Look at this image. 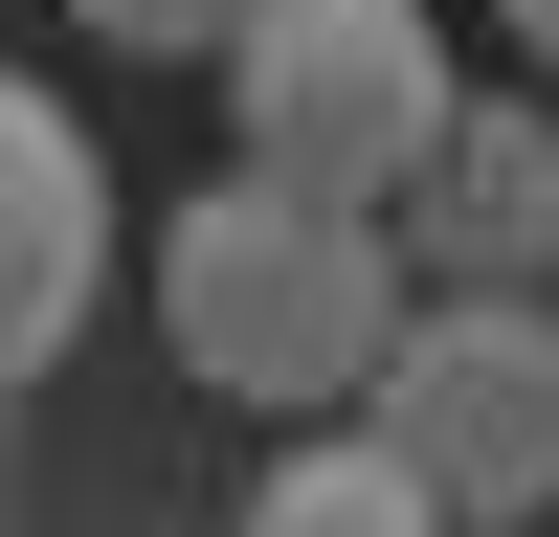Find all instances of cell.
Instances as JSON below:
<instances>
[{
	"instance_id": "cell-5",
	"label": "cell",
	"mask_w": 559,
	"mask_h": 537,
	"mask_svg": "<svg viewBox=\"0 0 559 537\" xmlns=\"http://www.w3.org/2000/svg\"><path fill=\"white\" fill-rule=\"evenodd\" d=\"M403 268L426 291H559V112H448L403 179Z\"/></svg>"
},
{
	"instance_id": "cell-4",
	"label": "cell",
	"mask_w": 559,
	"mask_h": 537,
	"mask_svg": "<svg viewBox=\"0 0 559 537\" xmlns=\"http://www.w3.org/2000/svg\"><path fill=\"white\" fill-rule=\"evenodd\" d=\"M90 291H112V179H90V134L0 68V403L90 336Z\"/></svg>"
},
{
	"instance_id": "cell-7",
	"label": "cell",
	"mask_w": 559,
	"mask_h": 537,
	"mask_svg": "<svg viewBox=\"0 0 559 537\" xmlns=\"http://www.w3.org/2000/svg\"><path fill=\"white\" fill-rule=\"evenodd\" d=\"M68 23H90V45H134V68H224L269 0H68Z\"/></svg>"
},
{
	"instance_id": "cell-1",
	"label": "cell",
	"mask_w": 559,
	"mask_h": 537,
	"mask_svg": "<svg viewBox=\"0 0 559 537\" xmlns=\"http://www.w3.org/2000/svg\"><path fill=\"white\" fill-rule=\"evenodd\" d=\"M403 313H426V268H403L381 202H292V179L224 157L202 202L157 224V336H179V381H202V403L336 426V403L403 358Z\"/></svg>"
},
{
	"instance_id": "cell-6",
	"label": "cell",
	"mask_w": 559,
	"mask_h": 537,
	"mask_svg": "<svg viewBox=\"0 0 559 537\" xmlns=\"http://www.w3.org/2000/svg\"><path fill=\"white\" fill-rule=\"evenodd\" d=\"M247 537H448V492L403 470L381 426H269V470H247Z\"/></svg>"
},
{
	"instance_id": "cell-3",
	"label": "cell",
	"mask_w": 559,
	"mask_h": 537,
	"mask_svg": "<svg viewBox=\"0 0 559 537\" xmlns=\"http://www.w3.org/2000/svg\"><path fill=\"white\" fill-rule=\"evenodd\" d=\"M358 426L448 492V537H537L559 515V291H426L403 358L358 381Z\"/></svg>"
},
{
	"instance_id": "cell-8",
	"label": "cell",
	"mask_w": 559,
	"mask_h": 537,
	"mask_svg": "<svg viewBox=\"0 0 559 537\" xmlns=\"http://www.w3.org/2000/svg\"><path fill=\"white\" fill-rule=\"evenodd\" d=\"M492 23H515V45H537V68H559V0H492Z\"/></svg>"
},
{
	"instance_id": "cell-2",
	"label": "cell",
	"mask_w": 559,
	"mask_h": 537,
	"mask_svg": "<svg viewBox=\"0 0 559 537\" xmlns=\"http://www.w3.org/2000/svg\"><path fill=\"white\" fill-rule=\"evenodd\" d=\"M448 112H471V68H448L426 0H269L247 45H224V157L292 179V202H381L448 157Z\"/></svg>"
}]
</instances>
